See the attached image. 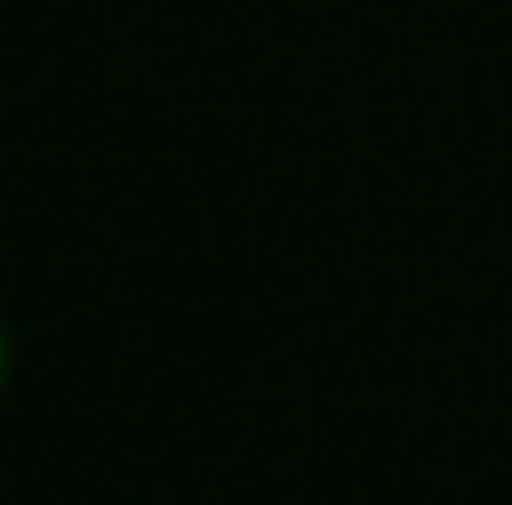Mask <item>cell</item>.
I'll return each mask as SVG.
<instances>
[{
  "mask_svg": "<svg viewBox=\"0 0 512 505\" xmlns=\"http://www.w3.org/2000/svg\"><path fill=\"white\" fill-rule=\"evenodd\" d=\"M7 360H14V346H7V326H0V388H7Z\"/></svg>",
  "mask_w": 512,
  "mask_h": 505,
  "instance_id": "6da1fadb",
  "label": "cell"
}]
</instances>
